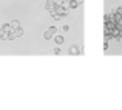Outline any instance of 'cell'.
I'll return each mask as SVG.
<instances>
[{
    "mask_svg": "<svg viewBox=\"0 0 122 110\" xmlns=\"http://www.w3.org/2000/svg\"><path fill=\"white\" fill-rule=\"evenodd\" d=\"M66 6H68L70 9H76L79 6V3L76 2V0H68V3H66Z\"/></svg>",
    "mask_w": 122,
    "mask_h": 110,
    "instance_id": "cell-5",
    "label": "cell"
},
{
    "mask_svg": "<svg viewBox=\"0 0 122 110\" xmlns=\"http://www.w3.org/2000/svg\"><path fill=\"white\" fill-rule=\"evenodd\" d=\"M57 31V28L56 27H50L46 31L43 33V39L45 40H50V39H53V36H54V33Z\"/></svg>",
    "mask_w": 122,
    "mask_h": 110,
    "instance_id": "cell-2",
    "label": "cell"
},
{
    "mask_svg": "<svg viewBox=\"0 0 122 110\" xmlns=\"http://www.w3.org/2000/svg\"><path fill=\"white\" fill-rule=\"evenodd\" d=\"M68 53L71 54V56H76V54H81L82 51L79 50L77 47H76V45H73V47H70V50H68Z\"/></svg>",
    "mask_w": 122,
    "mask_h": 110,
    "instance_id": "cell-4",
    "label": "cell"
},
{
    "mask_svg": "<svg viewBox=\"0 0 122 110\" xmlns=\"http://www.w3.org/2000/svg\"><path fill=\"white\" fill-rule=\"evenodd\" d=\"M104 50H108V42H104Z\"/></svg>",
    "mask_w": 122,
    "mask_h": 110,
    "instance_id": "cell-15",
    "label": "cell"
},
{
    "mask_svg": "<svg viewBox=\"0 0 122 110\" xmlns=\"http://www.w3.org/2000/svg\"><path fill=\"white\" fill-rule=\"evenodd\" d=\"M45 9H46V11L50 12V14L54 11V9H56V5H54L53 0H46V2H45Z\"/></svg>",
    "mask_w": 122,
    "mask_h": 110,
    "instance_id": "cell-3",
    "label": "cell"
},
{
    "mask_svg": "<svg viewBox=\"0 0 122 110\" xmlns=\"http://www.w3.org/2000/svg\"><path fill=\"white\" fill-rule=\"evenodd\" d=\"M54 54H60V48H59V47L54 48Z\"/></svg>",
    "mask_w": 122,
    "mask_h": 110,
    "instance_id": "cell-13",
    "label": "cell"
},
{
    "mask_svg": "<svg viewBox=\"0 0 122 110\" xmlns=\"http://www.w3.org/2000/svg\"><path fill=\"white\" fill-rule=\"evenodd\" d=\"M9 25H11L12 30H17V28H20V22H19V20H11V23H9Z\"/></svg>",
    "mask_w": 122,
    "mask_h": 110,
    "instance_id": "cell-7",
    "label": "cell"
},
{
    "mask_svg": "<svg viewBox=\"0 0 122 110\" xmlns=\"http://www.w3.org/2000/svg\"><path fill=\"white\" fill-rule=\"evenodd\" d=\"M62 30H63V31H68V30H70V27H68V25H63Z\"/></svg>",
    "mask_w": 122,
    "mask_h": 110,
    "instance_id": "cell-14",
    "label": "cell"
},
{
    "mask_svg": "<svg viewBox=\"0 0 122 110\" xmlns=\"http://www.w3.org/2000/svg\"><path fill=\"white\" fill-rule=\"evenodd\" d=\"M14 34H15V37H22L23 36V28H17V30H14Z\"/></svg>",
    "mask_w": 122,
    "mask_h": 110,
    "instance_id": "cell-8",
    "label": "cell"
},
{
    "mask_svg": "<svg viewBox=\"0 0 122 110\" xmlns=\"http://www.w3.org/2000/svg\"><path fill=\"white\" fill-rule=\"evenodd\" d=\"M2 30L5 31V33H11V31H14V30L11 28V25H9V23H5V25H2Z\"/></svg>",
    "mask_w": 122,
    "mask_h": 110,
    "instance_id": "cell-6",
    "label": "cell"
},
{
    "mask_svg": "<svg viewBox=\"0 0 122 110\" xmlns=\"http://www.w3.org/2000/svg\"><path fill=\"white\" fill-rule=\"evenodd\" d=\"M113 12H114V14H117V16H122V6H117Z\"/></svg>",
    "mask_w": 122,
    "mask_h": 110,
    "instance_id": "cell-10",
    "label": "cell"
},
{
    "mask_svg": "<svg viewBox=\"0 0 122 110\" xmlns=\"http://www.w3.org/2000/svg\"><path fill=\"white\" fill-rule=\"evenodd\" d=\"M14 39H15V34H14V31L8 33V40H14Z\"/></svg>",
    "mask_w": 122,
    "mask_h": 110,
    "instance_id": "cell-11",
    "label": "cell"
},
{
    "mask_svg": "<svg viewBox=\"0 0 122 110\" xmlns=\"http://www.w3.org/2000/svg\"><path fill=\"white\" fill-rule=\"evenodd\" d=\"M53 2H54V5H56V6H60V5H63V3H65L63 0H53Z\"/></svg>",
    "mask_w": 122,
    "mask_h": 110,
    "instance_id": "cell-12",
    "label": "cell"
},
{
    "mask_svg": "<svg viewBox=\"0 0 122 110\" xmlns=\"http://www.w3.org/2000/svg\"><path fill=\"white\" fill-rule=\"evenodd\" d=\"M76 2H77V3H79V5H81V3L83 2V0H76Z\"/></svg>",
    "mask_w": 122,
    "mask_h": 110,
    "instance_id": "cell-16",
    "label": "cell"
},
{
    "mask_svg": "<svg viewBox=\"0 0 122 110\" xmlns=\"http://www.w3.org/2000/svg\"><path fill=\"white\" fill-rule=\"evenodd\" d=\"M54 42H56V45H62L63 44V37L62 36H56L54 37Z\"/></svg>",
    "mask_w": 122,
    "mask_h": 110,
    "instance_id": "cell-9",
    "label": "cell"
},
{
    "mask_svg": "<svg viewBox=\"0 0 122 110\" xmlns=\"http://www.w3.org/2000/svg\"><path fill=\"white\" fill-rule=\"evenodd\" d=\"M53 12H56L57 16H60V17L63 19L70 14V8L66 6V3H63V5H60V6H56V9H54Z\"/></svg>",
    "mask_w": 122,
    "mask_h": 110,
    "instance_id": "cell-1",
    "label": "cell"
},
{
    "mask_svg": "<svg viewBox=\"0 0 122 110\" xmlns=\"http://www.w3.org/2000/svg\"><path fill=\"white\" fill-rule=\"evenodd\" d=\"M119 36H121V39H122V30H121V31H119Z\"/></svg>",
    "mask_w": 122,
    "mask_h": 110,
    "instance_id": "cell-17",
    "label": "cell"
}]
</instances>
